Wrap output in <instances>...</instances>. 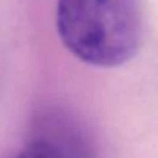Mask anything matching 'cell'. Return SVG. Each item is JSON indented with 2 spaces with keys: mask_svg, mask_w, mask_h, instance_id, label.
<instances>
[{
  "mask_svg": "<svg viewBox=\"0 0 158 158\" xmlns=\"http://www.w3.org/2000/svg\"><path fill=\"white\" fill-rule=\"evenodd\" d=\"M13 158H65V156L47 141L37 139L23 150H20L19 153H16Z\"/></svg>",
  "mask_w": 158,
  "mask_h": 158,
  "instance_id": "2",
  "label": "cell"
},
{
  "mask_svg": "<svg viewBox=\"0 0 158 158\" xmlns=\"http://www.w3.org/2000/svg\"><path fill=\"white\" fill-rule=\"evenodd\" d=\"M56 28L67 50L85 64L113 68L139 50V0H57Z\"/></svg>",
  "mask_w": 158,
  "mask_h": 158,
  "instance_id": "1",
  "label": "cell"
}]
</instances>
